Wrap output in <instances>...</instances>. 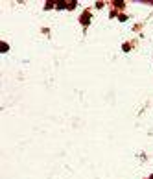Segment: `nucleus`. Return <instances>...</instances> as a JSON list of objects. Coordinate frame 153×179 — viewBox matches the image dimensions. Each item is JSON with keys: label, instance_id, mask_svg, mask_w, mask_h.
I'll return each mask as SVG.
<instances>
[{"label": "nucleus", "instance_id": "1", "mask_svg": "<svg viewBox=\"0 0 153 179\" xmlns=\"http://www.w3.org/2000/svg\"><path fill=\"white\" fill-rule=\"evenodd\" d=\"M89 20H91V13H83L81 15V24H89Z\"/></svg>", "mask_w": 153, "mask_h": 179}, {"label": "nucleus", "instance_id": "2", "mask_svg": "<svg viewBox=\"0 0 153 179\" xmlns=\"http://www.w3.org/2000/svg\"><path fill=\"white\" fill-rule=\"evenodd\" d=\"M150 179H153V176H151V177H150Z\"/></svg>", "mask_w": 153, "mask_h": 179}]
</instances>
